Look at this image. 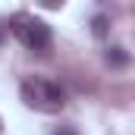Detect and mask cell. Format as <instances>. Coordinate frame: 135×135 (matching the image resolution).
<instances>
[{
    "label": "cell",
    "mask_w": 135,
    "mask_h": 135,
    "mask_svg": "<svg viewBox=\"0 0 135 135\" xmlns=\"http://www.w3.org/2000/svg\"><path fill=\"white\" fill-rule=\"evenodd\" d=\"M107 28H110L107 16H94V22H91V32L98 35V38H104V35H107Z\"/></svg>",
    "instance_id": "cell-4"
},
{
    "label": "cell",
    "mask_w": 135,
    "mask_h": 135,
    "mask_svg": "<svg viewBox=\"0 0 135 135\" xmlns=\"http://www.w3.org/2000/svg\"><path fill=\"white\" fill-rule=\"evenodd\" d=\"M9 32L16 35V41L22 44V47H28L35 54H44V50H50V28H47V22H41V19H35L28 13H19V16H13L9 19Z\"/></svg>",
    "instance_id": "cell-2"
},
{
    "label": "cell",
    "mask_w": 135,
    "mask_h": 135,
    "mask_svg": "<svg viewBox=\"0 0 135 135\" xmlns=\"http://www.w3.org/2000/svg\"><path fill=\"white\" fill-rule=\"evenodd\" d=\"M54 135H75V129H72V126H60Z\"/></svg>",
    "instance_id": "cell-6"
},
{
    "label": "cell",
    "mask_w": 135,
    "mask_h": 135,
    "mask_svg": "<svg viewBox=\"0 0 135 135\" xmlns=\"http://www.w3.org/2000/svg\"><path fill=\"white\" fill-rule=\"evenodd\" d=\"M104 57H107V63H110V66H126V63H129V54H126L123 47H110Z\"/></svg>",
    "instance_id": "cell-3"
},
{
    "label": "cell",
    "mask_w": 135,
    "mask_h": 135,
    "mask_svg": "<svg viewBox=\"0 0 135 135\" xmlns=\"http://www.w3.org/2000/svg\"><path fill=\"white\" fill-rule=\"evenodd\" d=\"M22 101H25V107H32L38 113H60L66 107V94L57 82L35 75V79L22 82Z\"/></svg>",
    "instance_id": "cell-1"
},
{
    "label": "cell",
    "mask_w": 135,
    "mask_h": 135,
    "mask_svg": "<svg viewBox=\"0 0 135 135\" xmlns=\"http://www.w3.org/2000/svg\"><path fill=\"white\" fill-rule=\"evenodd\" d=\"M3 28H6V25H3V22H0V38H3Z\"/></svg>",
    "instance_id": "cell-7"
},
{
    "label": "cell",
    "mask_w": 135,
    "mask_h": 135,
    "mask_svg": "<svg viewBox=\"0 0 135 135\" xmlns=\"http://www.w3.org/2000/svg\"><path fill=\"white\" fill-rule=\"evenodd\" d=\"M35 3H38V6H44V9H60L66 0H35Z\"/></svg>",
    "instance_id": "cell-5"
}]
</instances>
